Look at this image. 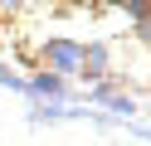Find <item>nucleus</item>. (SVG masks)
Returning <instances> with one entry per match:
<instances>
[{
    "mask_svg": "<svg viewBox=\"0 0 151 146\" xmlns=\"http://www.w3.org/2000/svg\"><path fill=\"white\" fill-rule=\"evenodd\" d=\"M44 58H49L54 68H63V73H73V68L83 63V49H78V44H63V39H59V44H49V49H44Z\"/></svg>",
    "mask_w": 151,
    "mask_h": 146,
    "instance_id": "obj_1",
    "label": "nucleus"
},
{
    "mask_svg": "<svg viewBox=\"0 0 151 146\" xmlns=\"http://www.w3.org/2000/svg\"><path fill=\"white\" fill-rule=\"evenodd\" d=\"M34 93H49V97H59V93H63V83L44 73V78H34Z\"/></svg>",
    "mask_w": 151,
    "mask_h": 146,
    "instance_id": "obj_2",
    "label": "nucleus"
},
{
    "mask_svg": "<svg viewBox=\"0 0 151 146\" xmlns=\"http://www.w3.org/2000/svg\"><path fill=\"white\" fill-rule=\"evenodd\" d=\"M83 63H88V73H98V68L107 63V54H102V49H83Z\"/></svg>",
    "mask_w": 151,
    "mask_h": 146,
    "instance_id": "obj_3",
    "label": "nucleus"
},
{
    "mask_svg": "<svg viewBox=\"0 0 151 146\" xmlns=\"http://www.w3.org/2000/svg\"><path fill=\"white\" fill-rule=\"evenodd\" d=\"M0 83H15V78H10V73H5V68H0Z\"/></svg>",
    "mask_w": 151,
    "mask_h": 146,
    "instance_id": "obj_4",
    "label": "nucleus"
}]
</instances>
